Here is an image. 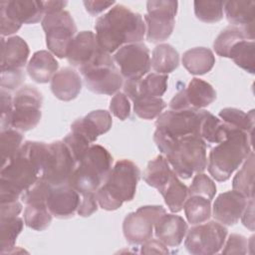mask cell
Here are the masks:
<instances>
[{"instance_id":"cell-1","label":"cell","mask_w":255,"mask_h":255,"mask_svg":"<svg viewBox=\"0 0 255 255\" xmlns=\"http://www.w3.org/2000/svg\"><path fill=\"white\" fill-rule=\"evenodd\" d=\"M95 30L99 46L111 54L125 45L140 43L145 34V24L140 14L117 4L97 19Z\"/></svg>"},{"instance_id":"cell-2","label":"cell","mask_w":255,"mask_h":255,"mask_svg":"<svg viewBox=\"0 0 255 255\" xmlns=\"http://www.w3.org/2000/svg\"><path fill=\"white\" fill-rule=\"evenodd\" d=\"M153 140L178 177L188 179L193 174L205 170L207 166L206 142L199 135L171 137L155 129Z\"/></svg>"},{"instance_id":"cell-3","label":"cell","mask_w":255,"mask_h":255,"mask_svg":"<svg viewBox=\"0 0 255 255\" xmlns=\"http://www.w3.org/2000/svg\"><path fill=\"white\" fill-rule=\"evenodd\" d=\"M251 151L252 136L229 126L225 139L217 143L208 154V172L215 180L226 181Z\"/></svg>"},{"instance_id":"cell-4","label":"cell","mask_w":255,"mask_h":255,"mask_svg":"<svg viewBox=\"0 0 255 255\" xmlns=\"http://www.w3.org/2000/svg\"><path fill=\"white\" fill-rule=\"evenodd\" d=\"M139 176V168L131 160L117 161L104 183L96 191L99 206L112 211L119 209L124 202L131 201L136 192Z\"/></svg>"},{"instance_id":"cell-5","label":"cell","mask_w":255,"mask_h":255,"mask_svg":"<svg viewBox=\"0 0 255 255\" xmlns=\"http://www.w3.org/2000/svg\"><path fill=\"white\" fill-rule=\"evenodd\" d=\"M41 170L20 147L18 152L2 164L0 172V203L21 198L39 178Z\"/></svg>"},{"instance_id":"cell-6","label":"cell","mask_w":255,"mask_h":255,"mask_svg":"<svg viewBox=\"0 0 255 255\" xmlns=\"http://www.w3.org/2000/svg\"><path fill=\"white\" fill-rule=\"evenodd\" d=\"M113 156L102 145L92 144L78 162L69 185L80 194L96 192L112 169Z\"/></svg>"},{"instance_id":"cell-7","label":"cell","mask_w":255,"mask_h":255,"mask_svg":"<svg viewBox=\"0 0 255 255\" xmlns=\"http://www.w3.org/2000/svg\"><path fill=\"white\" fill-rule=\"evenodd\" d=\"M79 71L87 89L95 94L112 96L124 86V78L116 67L114 58L104 50Z\"/></svg>"},{"instance_id":"cell-8","label":"cell","mask_w":255,"mask_h":255,"mask_svg":"<svg viewBox=\"0 0 255 255\" xmlns=\"http://www.w3.org/2000/svg\"><path fill=\"white\" fill-rule=\"evenodd\" d=\"M45 16L43 1L8 0L0 2V32L2 37L16 33L22 24L42 22Z\"/></svg>"},{"instance_id":"cell-9","label":"cell","mask_w":255,"mask_h":255,"mask_svg":"<svg viewBox=\"0 0 255 255\" xmlns=\"http://www.w3.org/2000/svg\"><path fill=\"white\" fill-rule=\"evenodd\" d=\"M41 23L49 51L60 59L66 58L69 45L77 35V26L71 14L66 10L49 12Z\"/></svg>"},{"instance_id":"cell-10","label":"cell","mask_w":255,"mask_h":255,"mask_svg":"<svg viewBox=\"0 0 255 255\" xmlns=\"http://www.w3.org/2000/svg\"><path fill=\"white\" fill-rule=\"evenodd\" d=\"M42 94L33 86H24L13 97V112L10 128L28 131L37 127L42 118Z\"/></svg>"},{"instance_id":"cell-11","label":"cell","mask_w":255,"mask_h":255,"mask_svg":"<svg viewBox=\"0 0 255 255\" xmlns=\"http://www.w3.org/2000/svg\"><path fill=\"white\" fill-rule=\"evenodd\" d=\"M178 2L171 0H151L146 3L144 15L146 40L159 43L167 40L173 32Z\"/></svg>"},{"instance_id":"cell-12","label":"cell","mask_w":255,"mask_h":255,"mask_svg":"<svg viewBox=\"0 0 255 255\" xmlns=\"http://www.w3.org/2000/svg\"><path fill=\"white\" fill-rule=\"evenodd\" d=\"M227 231V228L216 220L195 224L187 230L184 246L193 255L216 254L225 243Z\"/></svg>"},{"instance_id":"cell-13","label":"cell","mask_w":255,"mask_h":255,"mask_svg":"<svg viewBox=\"0 0 255 255\" xmlns=\"http://www.w3.org/2000/svg\"><path fill=\"white\" fill-rule=\"evenodd\" d=\"M166 213L160 205H145L128 213L123 223L124 236L129 244L138 245L152 238L155 222Z\"/></svg>"},{"instance_id":"cell-14","label":"cell","mask_w":255,"mask_h":255,"mask_svg":"<svg viewBox=\"0 0 255 255\" xmlns=\"http://www.w3.org/2000/svg\"><path fill=\"white\" fill-rule=\"evenodd\" d=\"M204 111L196 109L169 110L157 117L155 128L171 137H181L189 134L200 136V127Z\"/></svg>"},{"instance_id":"cell-15","label":"cell","mask_w":255,"mask_h":255,"mask_svg":"<svg viewBox=\"0 0 255 255\" xmlns=\"http://www.w3.org/2000/svg\"><path fill=\"white\" fill-rule=\"evenodd\" d=\"M77 164L63 140L48 143V154L43 178L52 186L67 185Z\"/></svg>"},{"instance_id":"cell-16","label":"cell","mask_w":255,"mask_h":255,"mask_svg":"<svg viewBox=\"0 0 255 255\" xmlns=\"http://www.w3.org/2000/svg\"><path fill=\"white\" fill-rule=\"evenodd\" d=\"M113 58L126 81L139 80L151 68L149 50L143 43L125 45L115 53Z\"/></svg>"},{"instance_id":"cell-17","label":"cell","mask_w":255,"mask_h":255,"mask_svg":"<svg viewBox=\"0 0 255 255\" xmlns=\"http://www.w3.org/2000/svg\"><path fill=\"white\" fill-rule=\"evenodd\" d=\"M248 198L236 190H229L219 194L211 209L214 219L226 226L236 224L247 205Z\"/></svg>"},{"instance_id":"cell-18","label":"cell","mask_w":255,"mask_h":255,"mask_svg":"<svg viewBox=\"0 0 255 255\" xmlns=\"http://www.w3.org/2000/svg\"><path fill=\"white\" fill-rule=\"evenodd\" d=\"M101 51L96 34L92 31H82L71 41L66 58L71 66L81 69L89 65Z\"/></svg>"},{"instance_id":"cell-19","label":"cell","mask_w":255,"mask_h":255,"mask_svg":"<svg viewBox=\"0 0 255 255\" xmlns=\"http://www.w3.org/2000/svg\"><path fill=\"white\" fill-rule=\"evenodd\" d=\"M81 194L71 185L52 186L46 204L53 216L60 219L73 217L77 212Z\"/></svg>"},{"instance_id":"cell-20","label":"cell","mask_w":255,"mask_h":255,"mask_svg":"<svg viewBox=\"0 0 255 255\" xmlns=\"http://www.w3.org/2000/svg\"><path fill=\"white\" fill-rule=\"evenodd\" d=\"M113 125V119L110 112L105 110H96L84 118L76 120L71 125V131L80 133L90 143L97 140L98 136L108 132Z\"/></svg>"},{"instance_id":"cell-21","label":"cell","mask_w":255,"mask_h":255,"mask_svg":"<svg viewBox=\"0 0 255 255\" xmlns=\"http://www.w3.org/2000/svg\"><path fill=\"white\" fill-rule=\"evenodd\" d=\"M1 43V72L23 71L30 54L26 41L19 36H13L6 40L2 37Z\"/></svg>"},{"instance_id":"cell-22","label":"cell","mask_w":255,"mask_h":255,"mask_svg":"<svg viewBox=\"0 0 255 255\" xmlns=\"http://www.w3.org/2000/svg\"><path fill=\"white\" fill-rule=\"evenodd\" d=\"M188 226L179 215L164 213L154 224L156 239L167 247H177L184 239Z\"/></svg>"},{"instance_id":"cell-23","label":"cell","mask_w":255,"mask_h":255,"mask_svg":"<svg viewBox=\"0 0 255 255\" xmlns=\"http://www.w3.org/2000/svg\"><path fill=\"white\" fill-rule=\"evenodd\" d=\"M167 75L151 73L136 81H126L124 94L131 101L138 96L161 98L167 90Z\"/></svg>"},{"instance_id":"cell-24","label":"cell","mask_w":255,"mask_h":255,"mask_svg":"<svg viewBox=\"0 0 255 255\" xmlns=\"http://www.w3.org/2000/svg\"><path fill=\"white\" fill-rule=\"evenodd\" d=\"M81 77L72 68H62L51 80V91L61 101L69 102L76 99L81 93Z\"/></svg>"},{"instance_id":"cell-25","label":"cell","mask_w":255,"mask_h":255,"mask_svg":"<svg viewBox=\"0 0 255 255\" xmlns=\"http://www.w3.org/2000/svg\"><path fill=\"white\" fill-rule=\"evenodd\" d=\"M59 63L53 54L46 50L37 51L27 64V72L30 78L39 84H45L52 80L58 72Z\"/></svg>"},{"instance_id":"cell-26","label":"cell","mask_w":255,"mask_h":255,"mask_svg":"<svg viewBox=\"0 0 255 255\" xmlns=\"http://www.w3.org/2000/svg\"><path fill=\"white\" fill-rule=\"evenodd\" d=\"M183 67L192 75H204L211 71L215 64L213 52L204 47H196L185 51L182 55Z\"/></svg>"},{"instance_id":"cell-27","label":"cell","mask_w":255,"mask_h":255,"mask_svg":"<svg viewBox=\"0 0 255 255\" xmlns=\"http://www.w3.org/2000/svg\"><path fill=\"white\" fill-rule=\"evenodd\" d=\"M184 94L189 107L196 110H201L216 100L213 87L199 78L191 79L188 86L184 88Z\"/></svg>"},{"instance_id":"cell-28","label":"cell","mask_w":255,"mask_h":255,"mask_svg":"<svg viewBox=\"0 0 255 255\" xmlns=\"http://www.w3.org/2000/svg\"><path fill=\"white\" fill-rule=\"evenodd\" d=\"M254 1H225L223 10L226 19L233 26H254Z\"/></svg>"},{"instance_id":"cell-29","label":"cell","mask_w":255,"mask_h":255,"mask_svg":"<svg viewBox=\"0 0 255 255\" xmlns=\"http://www.w3.org/2000/svg\"><path fill=\"white\" fill-rule=\"evenodd\" d=\"M174 171L163 155H157L149 160L143 171V180L147 185L156 188L158 191L169 181Z\"/></svg>"},{"instance_id":"cell-30","label":"cell","mask_w":255,"mask_h":255,"mask_svg":"<svg viewBox=\"0 0 255 255\" xmlns=\"http://www.w3.org/2000/svg\"><path fill=\"white\" fill-rule=\"evenodd\" d=\"M159 192L163 196L168 209L173 213H177L182 210L186 199L190 195L188 187L182 183L175 172Z\"/></svg>"},{"instance_id":"cell-31","label":"cell","mask_w":255,"mask_h":255,"mask_svg":"<svg viewBox=\"0 0 255 255\" xmlns=\"http://www.w3.org/2000/svg\"><path fill=\"white\" fill-rule=\"evenodd\" d=\"M151 68L157 74L167 75L177 69L179 65V54L169 44L155 46L151 56Z\"/></svg>"},{"instance_id":"cell-32","label":"cell","mask_w":255,"mask_h":255,"mask_svg":"<svg viewBox=\"0 0 255 255\" xmlns=\"http://www.w3.org/2000/svg\"><path fill=\"white\" fill-rule=\"evenodd\" d=\"M244 39L254 40V32L248 31L242 27L230 25L222 30L216 37L213 42V49L218 56L227 58L231 47Z\"/></svg>"},{"instance_id":"cell-33","label":"cell","mask_w":255,"mask_h":255,"mask_svg":"<svg viewBox=\"0 0 255 255\" xmlns=\"http://www.w3.org/2000/svg\"><path fill=\"white\" fill-rule=\"evenodd\" d=\"M183 209L189 223L193 225L203 223L211 216V200L200 195H189Z\"/></svg>"},{"instance_id":"cell-34","label":"cell","mask_w":255,"mask_h":255,"mask_svg":"<svg viewBox=\"0 0 255 255\" xmlns=\"http://www.w3.org/2000/svg\"><path fill=\"white\" fill-rule=\"evenodd\" d=\"M234 190L242 193L248 199L254 198V152L251 151L242 167L232 180Z\"/></svg>"},{"instance_id":"cell-35","label":"cell","mask_w":255,"mask_h":255,"mask_svg":"<svg viewBox=\"0 0 255 255\" xmlns=\"http://www.w3.org/2000/svg\"><path fill=\"white\" fill-rule=\"evenodd\" d=\"M229 130V126L213 116L211 113L204 111L203 120L200 127V137L205 142L219 143L225 139Z\"/></svg>"},{"instance_id":"cell-36","label":"cell","mask_w":255,"mask_h":255,"mask_svg":"<svg viewBox=\"0 0 255 255\" xmlns=\"http://www.w3.org/2000/svg\"><path fill=\"white\" fill-rule=\"evenodd\" d=\"M254 40H241L231 47L227 58L232 59L238 67L248 72L249 74H254Z\"/></svg>"},{"instance_id":"cell-37","label":"cell","mask_w":255,"mask_h":255,"mask_svg":"<svg viewBox=\"0 0 255 255\" xmlns=\"http://www.w3.org/2000/svg\"><path fill=\"white\" fill-rule=\"evenodd\" d=\"M52 214L45 202H32L26 204L24 210L25 224L36 231L47 229L52 222Z\"/></svg>"},{"instance_id":"cell-38","label":"cell","mask_w":255,"mask_h":255,"mask_svg":"<svg viewBox=\"0 0 255 255\" xmlns=\"http://www.w3.org/2000/svg\"><path fill=\"white\" fill-rule=\"evenodd\" d=\"M218 116L226 125L243 130L251 136L253 135L255 119L254 110L245 113L242 110L236 108H224L219 112Z\"/></svg>"},{"instance_id":"cell-39","label":"cell","mask_w":255,"mask_h":255,"mask_svg":"<svg viewBox=\"0 0 255 255\" xmlns=\"http://www.w3.org/2000/svg\"><path fill=\"white\" fill-rule=\"evenodd\" d=\"M23 219L16 216L0 219V252L4 254L14 248L16 239L23 229Z\"/></svg>"},{"instance_id":"cell-40","label":"cell","mask_w":255,"mask_h":255,"mask_svg":"<svg viewBox=\"0 0 255 255\" xmlns=\"http://www.w3.org/2000/svg\"><path fill=\"white\" fill-rule=\"evenodd\" d=\"M133 102L134 114L143 120H153L157 118L165 109L166 104L161 98L138 96Z\"/></svg>"},{"instance_id":"cell-41","label":"cell","mask_w":255,"mask_h":255,"mask_svg":"<svg viewBox=\"0 0 255 255\" xmlns=\"http://www.w3.org/2000/svg\"><path fill=\"white\" fill-rule=\"evenodd\" d=\"M23 141L21 132L14 128L1 130L0 133V151L2 164L10 160L20 149Z\"/></svg>"},{"instance_id":"cell-42","label":"cell","mask_w":255,"mask_h":255,"mask_svg":"<svg viewBox=\"0 0 255 255\" xmlns=\"http://www.w3.org/2000/svg\"><path fill=\"white\" fill-rule=\"evenodd\" d=\"M194 14L204 23H216L223 18V2L221 1H194Z\"/></svg>"},{"instance_id":"cell-43","label":"cell","mask_w":255,"mask_h":255,"mask_svg":"<svg viewBox=\"0 0 255 255\" xmlns=\"http://www.w3.org/2000/svg\"><path fill=\"white\" fill-rule=\"evenodd\" d=\"M188 189L190 195H200L209 200L213 199L216 193V185L214 181L203 172L195 173Z\"/></svg>"},{"instance_id":"cell-44","label":"cell","mask_w":255,"mask_h":255,"mask_svg":"<svg viewBox=\"0 0 255 255\" xmlns=\"http://www.w3.org/2000/svg\"><path fill=\"white\" fill-rule=\"evenodd\" d=\"M63 141L67 145L68 149L70 150L71 154L73 155L77 163L83 158V156L91 146V143L89 142L88 139H86L80 133H77L74 131H71L70 133H68L63 138Z\"/></svg>"},{"instance_id":"cell-45","label":"cell","mask_w":255,"mask_h":255,"mask_svg":"<svg viewBox=\"0 0 255 255\" xmlns=\"http://www.w3.org/2000/svg\"><path fill=\"white\" fill-rule=\"evenodd\" d=\"M110 111L121 121L127 120L130 115V104L128 98L124 93H116L110 102Z\"/></svg>"},{"instance_id":"cell-46","label":"cell","mask_w":255,"mask_h":255,"mask_svg":"<svg viewBox=\"0 0 255 255\" xmlns=\"http://www.w3.org/2000/svg\"><path fill=\"white\" fill-rule=\"evenodd\" d=\"M222 254H246L248 252V240L240 234L229 235L225 245H223Z\"/></svg>"},{"instance_id":"cell-47","label":"cell","mask_w":255,"mask_h":255,"mask_svg":"<svg viewBox=\"0 0 255 255\" xmlns=\"http://www.w3.org/2000/svg\"><path fill=\"white\" fill-rule=\"evenodd\" d=\"M1 130L11 128L10 119L13 112V98L8 91L1 89Z\"/></svg>"},{"instance_id":"cell-48","label":"cell","mask_w":255,"mask_h":255,"mask_svg":"<svg viewBox=\"0 0 255 255\" xmlns=\"http://www.w3.org/2000/svg\"><path fill=\"white\" fill-rule=\"evenodd\" d=\"M98 200L96 192L81 194L80 203L77 209V213L82 217H89L98 210Z\"/></svg>"},{"instance_id":"cell-49","label":"cell","mask_w":255,"mask_h":255,"mask_svg":"<svg viewBox=\"0 0 255 255\" xmlns=\"http://www.w3.org/2000/svg\"><path fill=\"white\" fill-rule=\"evenodd\" d=\"M25 80V74L20 72H1V88L13 91L18 88Z\"/></svg>"},{"instance_id":"cell-50","label":"cell","mask_w":255,"mask_h":255,"mask_svg":"<svg viewBox=\"0 0 255 255\" xmlns=\"http://www.w3.org/2000/svg\"><path fill=\"white\" fill-rule=\"evenodd\" d=\"M22 211V203L19 200L0 203V219L16 217Z\"/></svg>"},{"instance_id":"cell-51","label":"cell","mask_w":255,"mask_h":255,"mask_svg":"<svg viewBox=\"0 0 255 255\" xmlns=\"http://www.w3.org/2000/svg\"><path fill=\"white\" fill-rule=\"evenodd\" d=\"M169 251L167 249V246H165L161 241L158 239H148L147 241L143 242L141 244L140 253L143 254H150V253H162L167 254Z\"/></svg>"},{"instance_id":"cell-52","label":"cell","mask_w":255,"mask_h":255,"mask_svg":"<svg viewBox=\"0 0 255 255\" xmlns=\"http://www.w3.org/2000/svg\"><path fill=\"white\" fill-rule=\"evenodd\" d=\"M116 2L115 1H84L83 4L86 8V11L92 16H96L108 8L112 7Z\"/></svg>"},{"instance_id":"cell-53","label":"cell","mask_w":255,"mask_h":255,"mask_svg":"<svg viewBox=\"0 0 255 255\" xmlns=\"http://www.w3.org/2000/svg\"><path fill=\"white\" fill-rule=\"evenodd\" d=\"M168 107L172 111H181V110H187L191 109L187 103V100L185 98L184 94V87L182 89H179L177 93L174 95V97L171 99V101L168 104Z\"/></svg>"},{"instance_id":"cell-54","label":"cell","mask_w":255,"mask_h":255,"mask_svg":"<svg viewBox=\"0 0 255 255\" xmlns=\"http://www.w3.org/2000/svg\"><path fill=\"white\" fill-rule=\"evenodd\" d=\"M241 221L245 227L254 231V198L248 199L247 205L241 215Z\"/></svg>"},{"instance_id":"cell-55","label":"cell","mask_w":255,"mask_h":255,"mask_svg":"<svg viewBox=\"0 0 255 255\" xmlns=\"http://www.w3.org/2000/svg\"><path fill=\"white\" fill-rule=\"evenodd\" d=\"M43 3H44L45 14L49 12L64 10L65 6L68 4L67 1H43Z\"/></svg>"}]
</instances>
